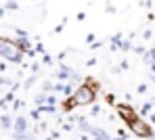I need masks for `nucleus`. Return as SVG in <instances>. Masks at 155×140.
<instances>
[{"mask_svg": "<svg viewBox=\"0 0 155 140\" xmlns=\"http://www.w3.org/2000/svg\"><path fill=\"white\" fill-rule=\"evenodd\" d=\"M151 109H153V103L149 100V103H145V105L140 107V115H147V113H151Z\"/></svg>", "mask_w": 155, "mask_h": 140, "instance_id": "9", "label": "nucleus"}, {"mask_svg": "<svg viewBox=\"0 0 155 140\" xmlns=\"http://www.w3.org/2000/svg\"><path fill=\"white\" fill-rule=\"evenodd\" d=\"M136 92H138V94H145V92H147V86H145V84H140V86H138V90H136Z\"/></svg>", "mask_w": 155, "mask_h": 140, "instance_id": "13", "label": "nucleus"}, {"mask_svg": "<svg viewBox=\"0 0 155 140\" xmlns=\"http://www.w3.org/2000/svg\"><path fill=\"white\" fill-rule=\"evenodd\" d=\"M94 98H97V92L88 84H80L76 88V92H74V103L78 107H88V105L94 103Z\"/></svg>", "mask_w": 155, "mask_h": 140, "instance_id": "1", "label": "nucleus"}, {"mask_svg": "<svg viewBox=\"0 0 155 140\" xmlns=\"http://www.w3.org/2000/svg\"><path fill=\"white\" fill-rule=\"evenodd\" d=\"M115 111L120 115V119L124 121V123H132L134 119H138V115H136V109L132 107V105H126V103H117L115 105Z\"/></svg>", "mask_w": 155, "mask_h": 140, "instance_id": "3", "label": "nucleus"}, {"mask_svg": "<svg viewBox=\"0 0 155 140\" xmlns=\"http://www.w3.org/2000/svg\"><path fill=\"white\" fill-rule=\"evenodd\" d=\"M78 128H80L82 132H86V134H90V130H92V126H90L86 119H78Z\"/></svg>", "mask_w": 155, "mask_h": 140, "instance_id": "5", "label": "nucleus"}, {"mask_svg": "<svg viewBox=\"0 0 155 140\" xmlns=\"http://www.w3.org/2000/svg\"><path fill=\"white\" fill-rule=\"evenodd\" d=\"M17 130H19V132H23V130H25V121H23V119H19V121H17Z\"/></svg>", "mask_w": 155, "mask_h": 140, "instance_id": "10", "label": "nucleus"}, {"mask_svg": "<svg viewBox=\"0 0 155 140\" xmlns=\"http://www.w3.org/2000/svg\"><path fill=\"white\" fill-rule=\"evenodd\" d=\"M128 128H130V132H132L134 136H138V138H153V134H155L153 130H151V123H147V121L140 119V117L134 119Z\"/></svg>", "mask_w": 155, "mask_h": 140, "instance_id": "2", "label": "nucleus"}, {"mask_svg": "<svg viewBox=\"0 0 155 140\" xmlns=\"http://www.w3.org/2000/svg\"><path fill=\"white\" fill-rule=\"evenodd\" d=\"M51 88H54V86H51V82H46L44 84V92H51Z\"/></svg>", "mask_w": 155, "mask_h": 140, "instance_id": "16", "label": "nucleus"}, {"mask_svg": "<svg viewBox=\"0 0 155 140\" xmlns=\"http://www.w3.org/2000/svg\"><path fill=\"white\" fill-rule=\"evenodd\" d=\"M111 44H113V50H117V46H122V44H124V38H122V33H115V36L111 38Z\"/></svg>", "mask_w": 155, "mask_h": 140, "instance_id": "7", "label": "nucleus"}, {"mask_svg": "<svg viewBox=\"0 0 155 140\" xmlns=\"http://www.w3.org/2000/svg\"><path fill=\"white\" fill-rule=\"evenodd\" d=\"M78 105L76 103H74V96H71V98H67V100H65V103H63V111L65 113H69V111H74V109H76Z\"/></svg>", "mask_w": 155, "mask_h": 140, "instance_id": "6", "label": "nucleus"}, {"mask_svg": "<svg viewBox=\"0 0 155 140\" xmlns=\"http://www.w3.org/2000/svg\"><path fill=\"white\" fill-rule=\"evenodd\" d=\"M134 52H136V55H147V50H145L143 46H136V48H134Z\"/></svg>", "mask_w": 155, "mask_h": 140, "instance_id": "12", "label": "nucleus"}, {"mask_svg": "<svg viewBox=\"0 0 155 140\" xmlns=\"http://www.w3.org/2000/svg\"><path fill=\"white\" fill-rule=\"evenodd\" d=\"M86 44H94V33H88L86 36Z\"/></svg>", "mask_w": 155, "mask_h": 140, "instance_id": "11", "label": "nucleus"}, {"mask_svg": "<svg viewBox=\"0 0 155 140\" xmlns=\"http://www.w3.org/2000/svg\"><path fill=\"white\" fill-rule=\"evenodd\" d=\"M145 63H155V48H151V50H147V55H145Z\"/></svg>", "mask_w": 155, "mask_h": 140, "instance_id": "8", "label": "nucleus"}, {"mask_svg": "<svg viewBox=\"0 0 155 140\" xmlns=\"http://www.w3.org/2000/svg\"><path fill=\"white\" fill-rule=\"evenodd\" d=\"M90 134L94 136V140H111V138H109V134H107V132H103L101 128H94V126H92V130H90Z\"/></svg>", "mask_w": 155, "mask_h": 140, "instance_id": "4", "label": "nucleus"}, {"mask_svg": "<svg viewBox=\"0 0 155 140\" xmlns=\"http://www.w3.org/2000/svg\"><path fill=\"white\" fill-rule=\"evenodd\" d=\"M130 48V40H124V44H122V50H128Z\"/></svg>", "mask_w": 155, "mask_h": 140, "instance_id": "14", "label": "nucleus"}, {"mask_svg": "<svg viewBox=\"0 0 155 140\" xmlns=\"http://www.w3.org/2000/svg\"><path fill=\"white\" fill-rule=\"evenodd\" d=\"M107 103H111V105H113V103H115V96H113V94H107Z\"/></svg>", "mask_w": 155, "mask_h": 140, "instance_id": "15", "label": "nucleus"}]
</instances>
